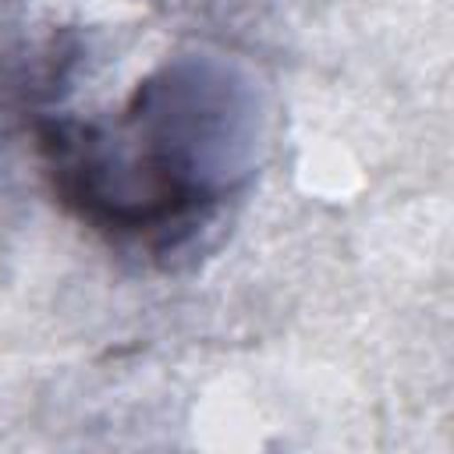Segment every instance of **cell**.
<instances>
[{"label": "cell", "instance_id": "cell-1", "mask_svg": "<svg viewBox=\"0 0 454 454\" xmlns=\"http://www.w3.org/2000/svg\"><path fill=\"white\" fill-rule=\"evenodd\" d=\"M262 92L238 64L174 57L106 117H43L53 199L110 245L167 252L202 231L259 167Z\"/></svg>", "mask_w": 454, "mask_h": 454}]
</instances>
